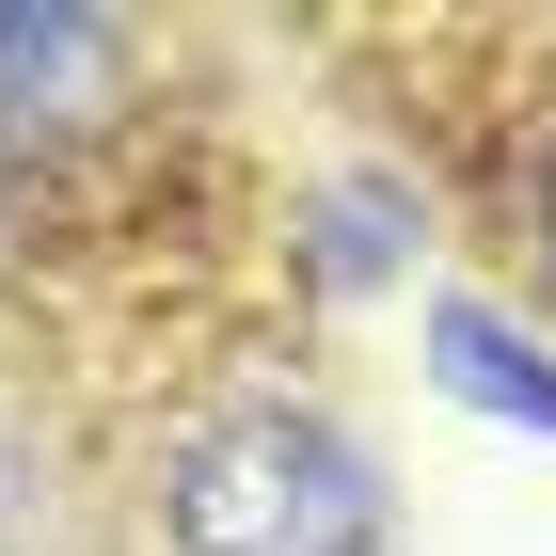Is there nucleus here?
Instances as JSON below:
<instances>
[{
	"mask_svg": "<svg viewBox=\"0 0 556 556\" xmlns=\"http://www.w3.org/2000/svg\"><path fill=\"white\" fill-rule=\"evenodd\" d=\"M175 541L191 556H366L382 541V477L334 414L302 397H239V414L191 429L175 462Z\"/></svg>",
	"mask_w": 556,
	"mask_h": 556,
	"instance_id": "obj_1",
	"label": "nucleus"
},
{
	"mask_svg": "<svg viewBox=\"0 0 556 556\" xmlns=\"http://www.w3.org/2000/svg\"><path fill=\"white\" fill-rule=\"evenodd\" d=\"M112 80H128L112 16H80V0H0V128H80V112H112Z\"/></svg>",
	"mask_w": 556,
	"mask_h": 556,
	"instance_id": "obj_2",
	"label": "nucleus"
},
{
	"mask_svg": "<svg viewBox=\"0 0 556 556\" xmlns=\"http://www.w3.org/2000/svg\"><path fill=\"white\" fill-rule=\"evenodd\" d=\"M429 366H445V397H477V414H509V429H541V445H556V366H541L525 334H493L477 302L429 318Z\"/></svg>",
	"mask_w": 556,
	"mask_h": 556,
	"instance_id": "obj_3",
	"label": "nucleus"
},
{
	"mask_svg": "<svg viewBox=\"0 0 556 556\" xmlns=\"http://www.w3.org/2000/svg\"><path fill=\"white\" fill-rule=\"evenodd\" d=\"M318 270H334V287L397 270V223H382V191H334V207H318Z\"/></svg>",
	"mask_w": 556,
	"mask_h": 556,
	"instance_id": "obj_4",
	"label": "nucleus"
}]
</instances>
